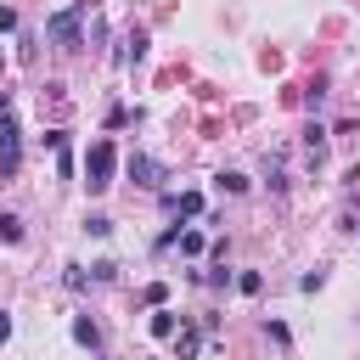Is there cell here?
I'll use <instances>...</instances> for the list:
<instances>
[{
	"instance_id": "1",
	"label": "cell",
	"mask_w": 360,
	"mask_h": 360,
	"mask_svg": "<svg viewBox=\"0 0 360 360\" xmlns=\"http://www.w3.org/2000/svg\"><path fill=\"white\" fill-rule=\"evenodd\" d=\"M112 169H118V146H112V141H96V146L84 152V186H90V197H101V191L112 186Z\"/></svg>"
},
{
	"instance_id": "2",
	"label": "cell",
	"mask_w": 360,
	"mask_h": 360,
	"mask_svg": "<svg viewBox=\"0 0 360 360\" xmlns=\"http://www.w3.org/2000/svg\"><path fill=\"white\" fill-rule=\"evenodd\" d=\"M79 22H84V0L68 6V11H56V17L45 22V39H51L56 51H79V45H84V39H79Z\"/></svg>"
},
{
	"instance_id": "3",
	"label": "cell",
	"mask_w": 360,
	"mask_h": 360,
	"mask_svg": "<svg viewBox=\"0 0 360 360\" xmlns=\"http://www.w3.org/2000/svg\"><path fill=\"white\" fill-rule=\"evenodd\" d=\"M17 163H22V129L11 112H0V180H11Z\"/></svg>"
},
{
	"instance_id": "4",
	"label": "cell",
	"mask_w": 360,
	"mask_h": 360,
	"mask_svg": "<svg viewBox=\"0 0 360 360\" xmlns=\"http://www.w3.org/2000/svg\"><path fill=\"white\" fill-rule=\"evenodd\" d=\"M129 180H135V186H146V191H158V186H163V163H158V158H146V152H135V158H129Z\"/></svg>"
},
{
	"instance_id": "5",
	"label": "cell",
	"mask_w": 360,
	"mask_h": 360,
	"mask_svg": "<svg viewBox=\"0 0 360 360\" xmlns=\"http://www.w3.org/2000/svg\"><path fill=\"white\" fill-rule=\"evenodd\" d=\"M73 343H79V349H101V332H96L90 315H73Z\"/></svg>"
},
{
	"instance_id": "6",
	"label": "cell",
	"mask_w": 360,
	"mask_h": 360,
	"mask_svg": "<svg viewBox=\"0 0 360 360\" xmlns=\"http://www.w3.org/2000/svg\"><path fill=\"white\" fill-rule=\"evenodd\" d=\"M197 349H202L197 326H180V332H174V360H197Z\"/></svg>"
},
{
	"instance_id": "7",
	"label": "cell",
	"mask_w": 360,
	"mask_h": 360,
	"mask_svg": "<svg viewBox=\"0 0 360 360\" xmlns=\"http://www.w3.org/2000/svg\"><path fill=\"white\" fill-rule=\"evenodd\" d=\"M169 208H174L180 219H191V214H202V197H197V191H180V197H169Z\"/></svg>"
},
{
	"instance_id": "8",
	"label": "cell",
	"mask_w": 360,
	"mask_h": 360,
	"mask_svg": "<svg viewBox=\"0 0 360 360\" xmlns=\"http://www.w3.org/2000/svg\"><path fill=\"white\" fill-rule=\"evenodd\" d=\"M141 56H146V34H141V28H135V34H129V39H124V62H141Z\"/></svg>"
},
{
	"instance_id": "9",
	"label": "cell",
	"mask_w": 360,
	"mask_h": 360,
	"mask_svg": "<svg viewBox=\"0 0 360 360\" xmlns=\"http://www.w3.org/2000/svg\"><path fill=\"white\" fill-rule=\"evenodd\" d=\"M214 186H219V191H231V197H236V191H248V174H236V169H225V174H219V180H214Z\"/></svg>"
},
{
	"instance_id": "10",
	"label": "cell",
	"mask_w": 360,
	"mask_h": 360,
	"mask_svg": "<svg viewBox=\"0 0 360 360\" xmlns=\"http://www.w3.org/2000/svg\"><path fill=\"white\" fill-rule=\"evenodd\" d=\"M174 248H180L186 259H197V253H202V231H180V242H174Z\"/></svg>"
},
{
	"instance_id": "11",
	"label": "cell",
	"mask_w": 360,
	"mask_h": 360,
	"mask_svg": "<svg viewBox=\"0 0 360 360\" xmlns=\"http://www.w3.org/2000/svg\"><path fill=\"white\" fill-rule=\"evenodd\" d=\"M174 332H180V326H174V315H169V309H158V315H152V338H174Z\"/></svg>"
},
{
	"instance_id": "12",
	"label": "cell",
	"mask_w": 360,
	"mask_h": 360,
	"mask_svg": "<svg viewBox=\"0 0 360 360\" xmlns=\"http://www.w3.org/2000/svg\"><path fill=\"white\" fill-rule=\"evenodd\" d=\"M0 242H22V219L17 214H0Z\"/></svg>"
},
{
	"instance_id": "13",
	"label": "cell",
	"mask_w": 360,
	"mask_h": 360,
	"mask_svg": "<svg viewBox=\"0 0 360 360\" xmlns=\"http://www.w3.org/2000/svg\"><path fill=\"white\" fill-rule=\"evenodd\" d=\"M304 146L321 158V146H326V129H321V124H309V129H304Z\"/></svg>"
},
{
	"instance_id": "14",
	"label": "cell",
	"mask_w": 360,
	"mask_h": 360,
	"mask_svg": "<svg viewBox=\"0 0 360 360\" xmlns=\"http://www.w3.org/2000/svg\"><path fill=\"white\" fill-rule=\"evenodd\" d=\"M84 231H90V236H107V231H112V219H107V214H90V219H84Z\"/></svg>"
},
{
	"instance_id": "15",
	"label": "cell",
	"mask_w": 360,
	"mask_h": 360,
	"mask_svg": "<svg viewBox=\"0 0 360 360\" xmlns=\"http://www.w3.org/2000/svg\"><path fill=\"white\" fill-rule=\"evenodd\" d=\"M236 287H242V292H259V287H264V276H259V270H242V276H236Z\"/></svg>"
},
{
	"instance_id": "16",
	"label": "cell",
	"mask_w": 360,
	"mask_h": 360,
	"mask_svg": "<svg viewBox=\"0 0 360 360\" xmlns=\"http://www.w3.org/2000/svg\"><path fill=\"white\" fill-rule=\"evenodd\" d=\"M11 28H17V11H11V6H0V34H11Z\"/></svg>"
},
{
	"instance_id": "17",
	"label": "cell",
	"mask_w": 360,
	"mask_h": 360,
	"mask_svg": "<svg viewBox=\"0 0 360 360\" xmlns=\"http://www.w3.org/2000/svg\"><path fill=\"white\" fill-rule=\"evenodd\" d=\"M6 338H11V315H0V343H6Z\"/></svg>"
},
{
	"instance_id": "18",
	"label": "cell",
	"mask_w": 360,
	"mask_h": 360,
	"mask_svg": "<svg viewBox=\"0 0 360 360\" xmlns=\"http://www.w3.org/2000/svg\"><path fill=\"white\" fill-rule=\"evenodd\" d=\"M0 112H6V90H0Z\"/></svg>"
},
{
	"instance_id": "19",
	"label": "cell",
	"mask_w": 360,
	"mask_h": 360,
	"mask_svg": "<svg viewBox=\"0 0 360 360\" xmlns=\"http://www.w3.org/2000/svg\"><path fill=\"white\" fill-rule=\"evenodd\" d=\"M0 73H6V51H0Z\"/></svg>"
}]
</instances>
